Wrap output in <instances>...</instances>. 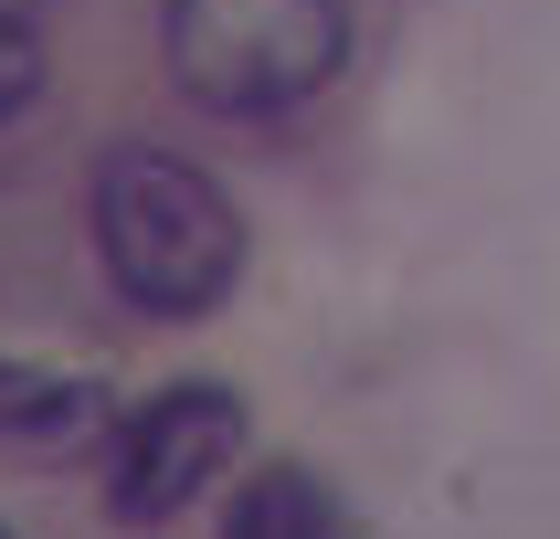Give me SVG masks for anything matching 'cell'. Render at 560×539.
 <instances>
[{
	"label": "cell",
	"instance_id": "obj_1",
	"mask_svg": "<svg viewBox=\"0 0 560 539\" xmlns=\"http://www.w3.org/2000/svg\"><path fill=\"white\" fill-rule=\"evenodd\" d=\"M95 254H106V276L138 317H212L244 276V212L180 149H106Z\"/></svg>",
	"mask_w": 560,
	"mask_h": 539
},
{
	"label": "cell",
	"instance_id": "obj_2",
	"mask_svg": "<svg viewBox=\"0 0 560 539\" xmlns=\"http://www.w3.org/2000/svg\"><path fill=\"white\" fill-rule=\"evenodd\" d=\"M159 63L201 117H296L349 63V0H159Z\"/></svg>",
	"mask_w": 560,
	"mask_h": 539
},
{
	"label": "cell",
	"instance_id": "obj_3",
	"mask_svg": "<svg viewBox=\"0 0 560 539\" xmlns=\"http://www.w3.org/2000/svg\"><path fill=\"white\" fill-rule=\"evenodd\" d=\"M244 402L222 380H170L159 402H138L106 434V518L117 529H170L233 455H244Z\"/></svg>",
	"mask_w": 560,
	"mask_h": 539
},
{
	"label": "cell",
	"instance_id": "obj_4",
	"mask_svg": "<svg viewBox=\"0 0 560 539\" xmlns=\"http://www.w3.org/2000/svg\"><path fill=\"white\" fill-rule=\"evenodd\" d=\"M85 444H106V391L43 360H0V455L11 466H74Z\"/></svg>",
	"mask_w": 560,
	"mask_h": 539
},
{
	"label": "cell",
	"instance_id": "obj_5",
	"mask_svg": "<svg viewBox=\"0 0 560 539\" xmlns=\"http://www.w3.org/2000/svg\"><path fill=\"white\" fill-rule=\"evenodd\" d=\"M222 539H349V507L307 466H254L233 518H222Z\"/></svg>",
	"mask_w": 560,
	"mask_h": 539
},
{
	"label": "cell",
	"instance_id": "obj_6",
	"mask_svg": "<svg viewBox=\"0 0 560 539\" xmlns=\"http://www.w3.org/2000/svg\"><path fill=\"white\" fill-rule=\"evenodd\" d=\"M32 95H43V32H32L22 11H0V127L22 117Z\"/></svg>",
	"mask_w": 560,
	"mask_h": 539
},
{
	"label": "cell",
	"instance_id": "obj_7",
	"mask_svg": "<svg viewBox=\"0 0 560 539\" xmlns=\"http://www.w3.org/2000/svg\"><path fill=\"white\" fill-rule=\"evenodd\" d=\"M0 11H32V0H0Z\"/></svg>",
	"mask_w": 560,
	"mask_h": 539
},
{
	"label": "cell",
	"instance_id": "obj_8",
	"mask_svg": "<svg viewBox=\"0 0 560 539\" xmlns=\"http://www.w3.org/2000/svg\"><path fill=\"white\" fill-rule=\"evenodd\" d=\"M0 539H11V529H0Z\"/></svg>",
	"mask_w": 560,
	"mask_h": 539
}]
</instances>
